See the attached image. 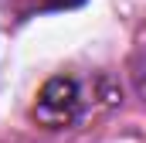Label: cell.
Segmentation results:
<instances>
[{
  "label": "cell",
  "mask_w": 146,
  "mask_h": 143,
  "mask_svg": "<svg viewBox=\"0 0 146 143\" xmlns=\"http://www.w3.org/2000/svg\"><path fill=\"white\" fill-rule=\"evenodd\" d=\"M34 116L44 126H51V130L72 126L75 119L82 116V89H78V82L75 78H65V75L44 82V89L37 92Z\"/></svg>",
  "instance_id": "obj_1"
},
{
  "label": "cell",
  "mask_w": 146,
  "mask_h": 143,
  "mask_svg": "<svg viewBox=\"0 0 146 143\" xmlns=\"http://www.w3.org/2000/svg\"><path fill=\"white\" fill-rule=\"evenodd\" d=\"M78 3H85V0H44V7H54V10H61V7H78Z\"/></svg>",
  "instance_id": "obj_2"
}]
</instances>
